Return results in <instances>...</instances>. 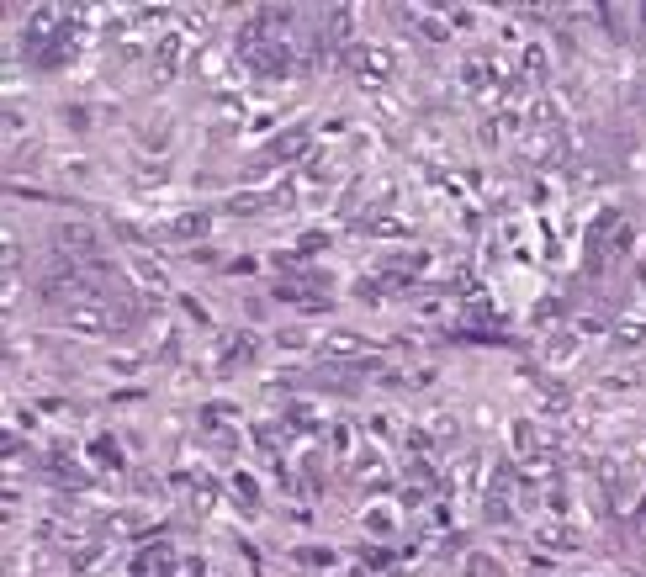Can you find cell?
Returning <instances> with one entry per match:
<instances>
[]
</instances>
